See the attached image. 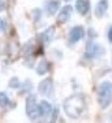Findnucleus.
Returning a JSON list of instances; mask_svg holds the SVG:
<instances>
[{
    "mask_svg": "<svg viewBox=\"0 0 112 123\" xmlns=\"http://www.w3.org/2000/svg\"><path fill=\"white\" fill-rule=\"evenodd\" d=\"M64 111L69 118L72 119H78L82 117V114L86 111V99L82 94H72L64 101Z\"/></svg>",
    "mask_w": 112,
    "mask_h": 123,
    "instance_id": "1",
    "label": "nucleus"
},
{
    "mask_svg": "<svg viewBox=\"0 0 112 123\" xmlns=\"http://www.w3.org/2000/svg\"><path fill=\"white\" fill-rule=\"evenodd\" d=\"M111 83L110 81H103V83L99 85L98 89V101L99 105H101L102 109H106V107L110 106L111 104Z\"/></svg>",
    "mask_w": 112,
    "mask_h": 123,
    "instance_id": "2",
    "label": "nucleus"
},
{
    "mask_svg": "<svg viewBox=\"0 0 112 123\" xmlns=\"http://www.w3.org/2000/svg\"><path fill=\"white\" fill-rule=\"evenodd\" d=\"M25 110H26V115L34 121L38 118V102H37V97L34 94L29 96L26 98V105H25Z\"/></svg>",
    "mask_w": 112,
    "mask_h": 123,
    "instance_id": "3",
    "label": "nucleus"
},
{
    "mask_svg": "<svg viewBox=\"0 0 112 123\" xmlns=\"http://www.w3.org/2000/svg\"><path fill=\"white\" fill-rule=\"evenodd\" d=\"M103 52H104V49L101 45H98L96 42L91 41L89 45H87L86 52H85V58L86 59H96V58L101 56Z\"/></svg>",
    "mask_w": 112,
    "mask_h": 123,
    "instance_id": "4",
    "label": "nucleus"
},
{
    "mask_svg": "<svg viewBox=\"0 0 112 123\" xmlns=\"http://www.w3.org/2000/svg\"><path fill=\"white\" fill-rule=\"evenodd\" d=\"M52 110H54V106L51 105V102L46 101V99L40 101L39 105H38V115H39L40 118H43V119L50 118Z\"/></svg>",
    "mask_w": 112,
    "mask_h": 123,
    "instance_id": "5",
    "label": "nucleus"
},
{
    "mask_svg": "<svg viewBox=\"0 0 112 123\" xmlns=\"http://www.w3.org/2000/svg\"><path fill=\"white\" fill-rule=\"evenodd\" d=\"M84 37H85L84 28H82V26H74V28L70 30V33H69V42L72 43V45L73 43H77Z\"/></svg>",
    "mask_w": 112,
    "mask_h": 123,
    "instance_id": "6",
    "label": "nucleus"
},
{
    "mask_svg": "<svg viewBox=\"0 0 112 123\" xmlns=\"http://www.w3.org/2000/svg\"><path fill=\"white\" fill-rule=\"evenodd\" d=\"M38 90H39L40 94H52L54 92V84H52L51 79H45L43 81H40L39 85H38Z\"/></svg>",
    "mask_w": 112,
    "mask_h": 123,
    "instance_id": "7",
    "label": "nucleus"
},
{
    "mask_svg": "<svg viewBox=\"0 0 112 123\" xmlns=\"http://www.w3.org/2000/svg\"><path fill=\"white\" fill-rule=\"evenodd\" d=\"M59 7H60V1L59 0H47L45 3V11L48 16H54L59 11Z\"/></svg>",
    "mask_w": 112,
    "mask_h": 123,
    "instance_id": "8",
    "label": "nucleus"
},
{
    "mask_svg": "<svg viewBox=\"0 0 112 123\" xmlns=\"http://www.w3.org/2000/svg\"><path fill=\"white\" fill-rule=\"evenodd\" d=\"M72 12H73V8L70 7V5H65V7H63V8H61V11L59 12L57 22H60V24L67 22L68 20L70 18V16H72Z\"/></svg>",
    "mask_w": 112,
    "mask_h": 123,
    "instance_id": "9",
    "label": "nucleus"
},
{
    "mask_svg": "<svg viewBox=\"0 0 112 123\" xmlns=\"http://www.w3.org/2000/svg\"><path fill=\"white\" fill-rule=\"evenodd\" d=\"M107 9H108V0H99L95 7V16L101 18L107 13Z\"/></svg>",
    "mask_w": 112,
    "mask_h": 123,
    "instance_id": "10",
    "label": "nucleus"
},
{
    "mask_svg": "<svg viewBox=\"0 0 112 123\" xmlns=\"http://www.w3.org/2000/svg\"><path fill=\"white\" fill-rule=\"evenodd\" d=\"M76 9L79 14H86L90 9V4L87 0H77L76 1Z\"/></svg>",
    "mask_w": 112,
    "mask_h": 123,
    "instance_id": "11",
    "label": "nucleus"
},
{
    "mask_svg": "<svg viewBox=\"0 0 112 123\" xmlns=\"http://www.w3.org/2000/svg\"><path fill=\"white\" fill-rule=\"evenodd\" d=\"M55 36V28L54 26H50L48 29H46L43 33H40V39L43 41V42H46V43H48V42H51L52 41V38H54Z\"/></svg>",
    "mask_w": 112,
    "mask_h": 123,
    "instance_id": "12",
    "label": "nucleus"
},
{
    "mask_svg": "<svg viewBox=\"0 0 112 123\" xmlns=\"http://www.w3.org/2000/svg\"><path fill=\"white\" fill-rule=\"evenodd\" d=\"M50 67L51 66H50V63L47 60H40L39 63H38V66H37V74L40 75V76L46 75L47 72H48Z\"/></svg>",
    "mask_w": 112,
    "mask_h": 123,
    "instance_id": "13",
    "label": "nucleus"
},
{
    "mask_svg": "<svg viewBox=\"0 0 112 123\" xmlns=\"http://www.w3.org/2000/svg\"><path fill=\"white\" fill-rule=\"evenodd\" d=\"M9 104H11V99L8 97V94L4 92H0V107H7Z\"/></svg>",
    "mask_w": 112,
    "mask_h": 123,
    "instance_id": "14",
    "label": "nucleus"
},
{
    "mask_svg": "<svg viewBox=\"0 0 112 123\" xmlns=\"http://www.w3.org/2000/svg\"><path fill=\"white\" fill-rule=\"evenodd\" d=\"M21 84H20V80L17 77H12L11 79V81H9V86L11 88H13V89H17Z\"/></svg>",
    "mask_w": 112,
    "mask_h": 123,
    "instance_id": "15",
    "label": "nucleus"
},
{
    "mask_svg": "<svg viewBox=\"0 0 112 123\" xmlns=\"http://www.w3.org/2000/svg\"><path fill=\"white\" fill-rule=\"evenodd\" d=\"M57 113H59V110L57 109H54L52 110V113H51V115H50V122L48 123H56V121H57Z\"/></svg>",
    "mask_w": 112,
    "mask_h": 123,
    "instance_id": "16",
    "label": "nucleus"
},
{
    "mask_svg": "<svg viewBox=\"0 0 112 123\" xmlns=\"http://www.w3.org/2000/svg\"><path fill=\"white\" fill-rule=\"evenodd\" d=\"M33 14H34V21H39V18H40V11L39 9H35L34 12H33Z\"/></svg>",
    "mask_w": 112,
    "mask_h": 123,
    "instance_id": "17",
    "label": "nucleus"
},
{
    "mask_svg": "<svg viewBox=\"0 0 112 123\" xmlns=\"http://www.w3.org/2000/svg\"><path fill=\"white\" fill-rule=\"evenodd\" d=\"M108 42H112V28H108Z\"/></svg>",
    "mask_w": 112,
    "mask_h": 123,
    "instance_id": "18",
    "label": "nucleus"
},
{
    "mask_svg": "<svg viewBox=\"0 0 112 123\" xmlns=\"http://www.w3.org/2000/svg\"><path fill=\"white\" fill-rule=\"evenodd\" d=\"M4 8H5V3L3 1V0H0V12L4 11Z\"/></svg>",
    "mask_w": 112,
    "mask_h": 123,
    "instance_id": "19",
    "label": "nucleus"
},
{
    "mask_svg": "<svg viewBox=\"0 0 112 123\" xmlns=\"http://www.w3.org/2000/svg\"><path fill=\"white\" fill-rule=\"evenodd\" d=\"M3 25H4V22H3V20L0 18V31L3 30Z\"/></svg>",
    "mask_w": 112,
    "mask_h": 123,
    "instance_id": "20",
    "label": "nucleus"
},
{
    "mask_svg": "<svg viewBox=\"0 0 112 123\" xmlns=\"http://www.w3.org/2000/svg\"><path fill=\"white\" fill-rule=\"evenodd\" d=\"M65 1H69V0H65Z\"/></svg>",
    "mask_w": 112,
    "mask_h": 123,
    "instance_id": "21",
    "label": "nucleus"
}]
</instances>
